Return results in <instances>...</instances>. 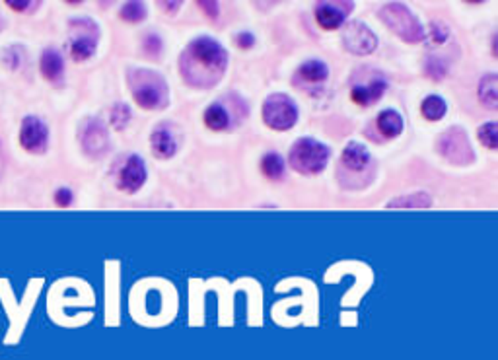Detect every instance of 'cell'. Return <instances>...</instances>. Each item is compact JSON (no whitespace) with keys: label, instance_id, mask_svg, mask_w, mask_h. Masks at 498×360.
I'll return each instance as SVG.
<instances>
[{"label":"cell","instance_id":"cell-31","mask_svg":"<svg viewBox=\"0 0 498 360\" xmlns=\"http://www.w3.org/2000/svg\"><path fill=\"white\" fill-rule=\"evenodd\" d=\"M236 43H237V47H242V49H251L255 43L254 34H249V31H242V34H237Z\"/></svg>","mask_w":498,"mask_h":360},{"label":"cell","instance_id":"cell-3","mask_svg":"<svg viewBox=\"0 0 498 360\" xmlns=\"http://www.w3.org/2000/svg\"><path fill=\"white\" fill-rule=\"evenodd\" d=\"M331 158V148L327 144L319 143L317 138L306 136L298 138L290 146L288 164L294 171L302 175H317L327 168Z\"/></svg>","mask_w":498,"mask_h":360},{"label":"cell","instance_id":"cell-27","mask_svg":"<svg viewBox=\"0 0 498 360\" xmlns=\"http://www.w3.org/2000/svg\"><path fill=\"white\" fill-rule=\"evenodd\" d=\"M425 37L430 41V45H442V43L448 41L450 31H448V27L442 22H432L430 27H428V36Z\"/></svg>","mask_w":498,"mask_h":360},{"label":"cell","instance_id":"cell-15","mask_svg":"<svg viewBox=\"0 0 498 360\" xmlns=\"http://www.w3.org/2000/svg\"><path fill=\"white\" fill-rule=\"evenodd\" d=\"M341 162H343L344 168H349V170H364V168L370 164V150H368L366 144L353 141V143H349L344 146L343 154H341Z\"/></svg>","mask_w":498,"mask_h":360},{"label":"cell","instance_id":"cell-10","mask_svg":"<svg viewBox=\"0 0 498 360\" xmlns=\"http://www.w3.org/2000/svg\"><path fill=\"white\" fill-rule=\"evenodd\" d=\"M353 8L354 2H335V0L317 2L316 8H314V16L323 29H339L346 22Z\"/></svg>","mask_w":498,"mask_h":360},{"label":"cell","instance_id":"cell-32","mask_svg":"<svg viewBox=\"0 0 498 360\" xmlns=\"http://www.w3.org/2000/svg\"><path fill=\"white\" fill-rule=\"evenodd\" d=\"M199 8L205 10V14L212 20L218 18V14H220V4L218 2H199Z\"/></svg>","mask_w":498,"mask_h":360},{"label":"cell","instance_id":"cell-22","mask_svg":"<svg viewBox=\"0 0 498 360\" xmlns=\"http://www.w3.org/2000/svg\"><path fill=\"white\" fill-rule=\"evenodd\" d=\"M446 111H448V103H446V99L442 98V96H438V94L426 96V98L423 99V103H420V113H423V117H425L426 121H440V119L446 115Z\"/></svg>","mask_w":498,"mask_h":360},{"label":"cell","instance_id":"cell-24","mask_svg":"<svg viewBox=\"0 0 498 360\" xmlns=\"http://www.w3.org/2000/svg\"><path fill=\"white\" fill-rule=\"evenodd\" d=\"M119 16H121V20L129 22V24H140L148 16V10H146L145 2H127V4H123Z\"/></svg>","mask_w":498,"mask_h":360},{"label":"cell","instance_id":"cell-13","mask_svg":"<svg viewBox=\"0 0 498 360\" xmlns=\"http://www.w3.org/2000/svg\"><path fill=\"white\" fill-rule=\"evenodd\" d=\"M78 29H80V34H76L71 39L68 51L74 61H88L96 55V49H98V26L90 27L88 31H84L86 27H78Z\"/></svg>","mask_w":498,"mask_h":360},{"label":"cell","instance_id":"cell-12","mask_svg":"<svg viewBox=\"0 0 498 360\" xmlns=\"http://www.w3.org/2000/svg\"><path fill=\"white\" fill-rule=\"evenodd\" d=\"M82 146L90 156H103L109 148V136L105 127L98 119L88 121L82 131Z\"/></svg>","mask_w":498,"mask_h":360},{"label":"cell","instance_id":"cell-26","mask_svg":"<svg viewBox=\"0 0 498 360\" xmlns=\"http://www.w3.org/2000/svg\"><path fill=\"white\" fill-rule=\"evenodd\" d=\"M131 108H129L127 103H115L113 108H111V111H109V123H111V127L113 129H117V131H123L125 127L129 125V121H131Z\"/></svg>","mask_w":498,"mask_h":360},{"label":"cell","instance_id":"cell-29","mask_svg":"<svg viewBox=\"0 0 498 360\" xmlns=\"http://www.w3.org/2000/svg\"><path fill=\"white\" fill-rule=\"evenodd\" d=\"M426 72L430 74V78H444L446 74V66L440 63V59H430L428 64H426Z\"/></svg>","mask_w":498,"mask_h":360},{"label":"cell","instance_id":"cell-9","mask_svg":"<svg viewBox=\"0 0 498 360\" xmlns=\"http://www.w3.org/2000/svg\"><path fill=\"white\" fill-rule=\"evenodd\" d=\"M49 143V129L37 115H27L20 127V144L27 152H43Z\"/></svg>","mask_w":498,"mask_h":360},{"label":"cell","instance_id":"cell-21","mask_svg":"<svg viewBox=\"0 0 498 360\" xmlns=\"http://www.w3.org/2000/svg\"><path fill=\"white\" fill-rule=\"evenodd\" d=\"M432 205V197L426 191H415V193H407L390 201L386 207L388 208H428Z\"/></svg>","mask_w":498,"mask_h":360},{"label":"cell","instance_id":"cell-16","mask_svg":"<svg viewBox=\"0 0 498 360\" xmlns=\"http://www.w3.org/2000/svg\"><path fill=\"white\" fill-rule=\"evenodd\" d=\"M39 71L43 74V78L49 82L61 80L64 72V59L63 55L57 49H45L39 59Z\"/></svg>","mask_w":498,"mask_h":360},{"label":"cell","instance_id":"cell-7","mask_svg":"<svg viewBox=\"0 0 498 360\" xmlns=\"http://www.w3.org/2000/svg\"><path fill=\"white\" fill-rule=\"evenodd\" d=\"M436 146H438V152L442 154L448 162L455 164V166H467L475 160L473 146L462 127H452V129L444 131L438 138Z\"/></svg>","mask_w":498,"mask_h":360},{"label":"cell","instance_id":"cell-11","mask_svg":"<svg viewBox=\"0 0 498 360\" xmlns=\"http://www.w3.org/2000/svg\"><path fill=\"white\" fill-rule=\"evenodd\" d=\"M148 178V170H146L145 158H140L138 154L129 156L127 162L123 164V168L119 171V189L125 193H136L142 189V185L146 183Z\"/></svg>","mask_w":498,"mask_h":360},{"label":"cell","instance_id":"cell-30","mask_svg":"<svg viewBox=\"0 0 498 360\" xmlns=\"http://www.w3.org/2000/svg\"><path fill=\"white\" fill-rule=\"evenodd\" d=\"M73 191L68 189V187H61V189L54 191V203L59 205V207H68L71 203H73Z\"/></svg>","mask_w":498,"mask_h":360},{"label":"cell","instance_id":"cell-18","mask_svg":"<svg viewBox=\"0 0 498 360\" xmlns=\"http://www.w3.org/2000/svg\"><path fill=\"white\" fill-rule=\"evenodd\" d=\"M205 125L209 127L210 131H214V133H220V131L230 129V125H232V115H230V111L224 108V103H220V101L210 103L207 111H205Z\"/></svg>","mask_w":498,"mask_h":360},{"label":"cell","instance_id":"cell-28","mask_svg":"<svg viewBox=\"0 0 498 360\" xmlns=\"http://www.w3.org/2000/svg\"><path fill=\"white\" fill-rule=\"evenodd\" d=\"M145 51L150 57H158L160 55V51H162V39H160V36H156V34H150V36H146L145 39Z\"/></svg>","mask_w":498,"mask_h":360},{"label":"cell","instance_id":"cell-5","mask_svg":"<svg viewBox=\"0 0 498 360\" xmlns=\"http://www.w3.org/2000/svg\"><path fill=\"white\" fill-rule=\"evenodd\" d=\"M261 115L272 131H290L298 123V106L286 94H271L263 103Z\"/></svg>","mask_w":498,"mask_h":360},{"label":"cell","instance_id":"cell-20","mask_svg":"<svg viewBox=\"0 0 498 360\" xmlns=\"http://www.w3.org/2000/svg\"><path fill=\"white\" fill-rule=\"evenodd\" d=\"M479 101L489 109L498 108V78L495 72L485 74L479 80Z\"/></svg>","mask_w":498,"mask_h":360},{"label":"cell","instance_id":"cell-8","mask_svg":"<svg viewBox=\"0 0 498 360\" xmlns=\"http://www.w3.org/2000/svg\"><path fill=\"white\" fill-rule=\"evenodd\" d=\"M341 41L346 51H351L353 55L358 57H366L376 51L378 47V37L372 31L370 27L366 26L364 22H351L343 27V36Z\"/></svg>","mask_w":498,"mask_h":360},{"label":"cell","instance_id":"cell-2","mask_svg":"<svg viewBox=\"0 0 498 360\" xmlns=\"http://www.w3.org/2000/svg\"><path fill=\"white\" fill-rule=\"evenodd\" d=\"M133 99L146 111H160L170 106V88L162 74L152 69H133L129 72Z\"/></svg>","mask_w":498,"mask_h":360},{"label":"cell","instance_id":"cell-33","mask_svg":"<svg viewBox=\"0 0 498 360\" xmlns=\"http://www.w3.org/2000/svg\"><path fill=\"white\" fill-rule=\"evenodd\" d=\"M8 6L10 8L18 10V12H24V10H27L29 6H31V2H12V0H10Z\"/></svg>","mask_w":498,"mask_h":360},{"label":"cell","instance_id":"cell-17","mask_svg":"<svg viewBox=\"0 0 498 360\" xmlns=\"http://www.w3.org/2000/svg\"><path fill=\"white\" fill-rule=\"evenodd\" d=\"M376 127L380 131L381 135L388 136V138H395L403 133V117L401 113L395 111V109H383L378 113L376 117Z\"/></svg>","mask_w":498,"mask_h":360},{"label":"cell","instance_id":"cell-23","mask_svg":"<svg viewBox=\"0 0 498 360\" xmlns=\"http://www.w3.org/2000/svg\"><path fill=\"white\" fill-rule=\"evenodd\" d=\"M261 171L265 178L271 181H279L284 178V160L281 154L267 152L261 158Z\"/></svg>","mask_w":498,"mask_h":360},{"label":"cell","instance_id":"cell-34","mask_svg":"<svg viewBox=\"0 0 498 360\" xmlns=\"http://www.w3.org/2000/svg\"><path fill=\"white\" fill-rule=\"evenodd\" d=\"M160 6L168 10H177L182 6V2H160Z\"/></svg>","mask_w":498,"mask_h":360},{"label":"cell","instance_id":"cell-25","mask_svg":"<svg viewBox=\"0 0 498 360\" xmlns=\"http://www.w3.org/2000/svg\"><path fill=\"white\" fill-rule=\"evenodd\" d=\"M477 138H479V143L483 144L485 148H489V150H497V146H498L497 121H489V123L481 125L479 129H477Z\"/></svg>","mask_w":498,"mask_h":360},{"label":"cell","instance_id":"cell-14","mask_svg":"<svg viewBox=\"0 0 498 360\" xmlns=\"http://www.w3.org/2000/svg\"><path fill=\"white\" fill-rule=\"evenodd\" d=\"M150 146L156 158L160 160H170L177 152V136L173 133L170 125H158L150 135Z\"/></svg>","mask_w":498,"mask_h":360},{"label":"cell","instance_id":"cell-1","mask_svg":"<svg viewBox=\"0 0 498 360\" xmlns=\"http://www.w3.org/2000/svg\"><path fill=\"white\" fill-rule=\"evenodd\" d=\"M228 69V51L210 36H199L180 55V74L191 88L210 90L220 84Z\"/></svg>","mask_w":498,"mask_h":360},{"label":"cell","instance_id":"cell-6","mask_svg":"<svg viewBox=\"0 0 498 360\" xmlns=\"http://www.w3.org/2000/svg\"><path fill=\"white\" fill-rule=\"evenodd\" d=\"M388 90V80L380 71H374L370 66H362L356 71L353 88H351V98L354 103L368 108L372 103L380 101L381 96Z\"/></svg>","mask_w":498,"mask_h":360},{"label":"cell","instance_id":"cell-4","mask_svg":"<svg viewBox=\"0 0 498 360\" xmlns=\"http://www.w3.org/2000/svg\"><path fill=\"white\" fill-rule=\"evenodd\" d=\"M380 20L390 27L397 37L407 43H418L425 39V27L417 18V14L401 2H388L378 12Z\"/></svg>","mask_w":498,"mask_h":360},{"label":"cell","instance_id":"cell-19","mask_svg":"<svg viewBox=\"0 0 498 360\" xmlns=\"http://www.w3.org/2000/svg\"><path fill=\"white\" fill-rule=\"evenodd\" d=\"M300 80L308 82V84H323L329 78V66L319 59H309L306 63L300 64L298 69Z\"/></svg>","mask_w":498,"mask_h":360}]
</instances>
